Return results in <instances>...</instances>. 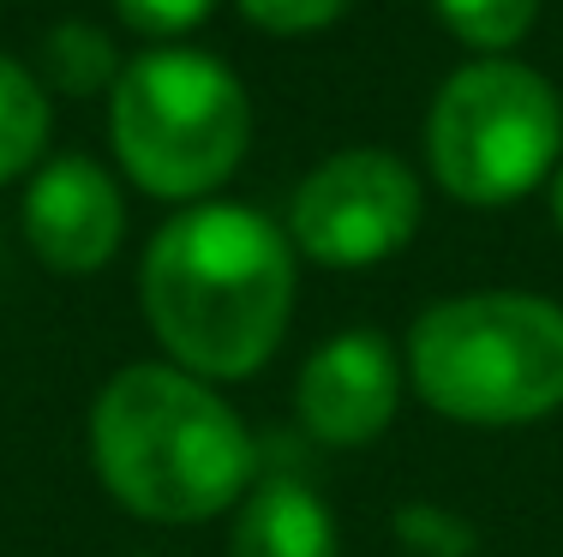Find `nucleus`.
I'll use <instances>...</instances> for the list:
<instances>
[{"label":"nucleus","mask_w":563,"mask_h":557,"mask_svg":"<svg viewBox=\"0 0 563 557\" xmlns=\"http://www.w3.org/2000/svg\"><path fill=\"white\" fill-rule=\"evenodd\" d=\"M139 300L180 371L252 378L294 312V241L252 204H192L156 229Z\"/></svg>","instance_id":"obj_1"},{"label":"nucleus","mask_w":563,"mask_h":557,"mask_svg":"<svg viewBox=\"0 0 563 557\" xmlns=\"http://www.w3.org/2000/svg\"><path fill=\"white\" fill-rule=\"evenodd\" d=\"M90 456L120 510L163 527L210 522L246 498L258 444L205 378L180 366H120L90 408Z\"/></svg>","instance_id":"obj_2"},{"label":"nucleus","mask_w":563,"mask_h":557,"mask_svg":"<svg viewBox=\"0 0 563 557\" xmlns=\"http://www.w3.org/2000/svg\"><path fill=\"white\" fill-rule=\"evenodd\" d=\"M408 378L455 426H528L563 408V307L540 294H455L413 318Z\"/></svg>","instance_id":"obj_3"},{"label":"nucleus","mask_w":563,"mask_h":557,"mask_svg":"<svg viewBox=\"0 0 563 557\" xmlns=\"http://www.w3.org/2000/svg\"><path fill=\"white\" fill-rule=\"evenodd\" d=\"M109 132L139 192L192 204L240 168L252 144V102L217 55L151 48L120 66L109 90Z\"/></svg>","instance_id":"obj_4"},{"label":"nucleus","mask_w":563,"mask_h":557,"mask_svg":"<svg viewBox=\"0 0 563 557\" xmlns=\"http://www.w3.org/2000/svg\"><path fill=\"white\" fill-rule=\"evenodd\" d=\"M432 180L462 204H516L563 163V102L533 66L486 55L444 78L426 114Z\"/></svg>","instance_id":"obj_5"},{"label":"nucleus","mask_w":563,"mask_h":557,"mask_svg":"<svg viewBox=\"0 0 563 557\" xmlns=\"http://www.w3.org/2000/svg\"><path fill=\"white\" fill-rule=\"evenodd\" d=\"M420 229V175L390 151H342L294 186L288 241L312 264L366 270L396 258Z\"/></svg>","instance_id":"obj_6"},{"label":"nucleus","mask_w":563,"mask_h":557,"mask_svg":"<svg viewBox=\"0 0 563 557\" xmlns=\"http://www.w3.org/2000/svg\"><path fill=\"white\" fill-rule=\"evenodd\" d=\"M24 241L55 276H90L126 241V198L90 156H55L24 186Z\"/></svg>","instance_id":"obj_7"},{"label":"nucleus","mask_w":563,"mask_h":557,"mask_svg":"<svg viewBox=\"0 0 563 557\" xmlns=\"http://www.w3.org/2000/svg\"><path fill=\"white\" fill-rule=\"evenodd\" d=\"M396 396H401V360L372 330H347V336L324 342L306 360L300 383H294L300 426L318 444H336V449L372 444L396 420Z\"/></svg>","instance_id":"obj_8"},{"label":"nucleus","mask_w":563,"mask_h":557,"mask_svg":"<svg viewBox=\"0 0 563 557\" xmlns=\"http://www.w3.org/2000/svg\"><path fill=\"white\" fill-rule=\"evenodd\" d=\"M228 557H342L336 515L306 480H264L240 498Z\"/></svg>","instance_id":"obj_9"},{"label":"nucleus","mask_w":563,"mask_h":557,"mask_svg":"<svg viewBox=\"0 0 563 557\" xmlns=\"http://www.w3.org/2000/svg\"><path fill=\"white\" fill-rule=\"evenodd\" d=\"M36 78H43V90L55 85L60 97H97V90H114L120 48H114L109 31H97V24L60 19L55 31L43 36V48H36Z\"/></svg>","instance_id":"obj_10"},{"label":"nucleus","mask_w":563,"mask_h":557,"mask_svg":"<svg viewBox=\"0 0 563 557\" xmlns=\"http://www.w3.org/2000/svg\"><path fill=\"white\" fill-rule=\"evenodd\" d=\"M48 144V90L31 66L0 55V186L31 175Z\"/></svg>","instance_id":"obj_11"},{"label":"nucleus","mask_w":563,"mask_h":557,"mask_svg":"<svg viewBox=\"0 0 563 557\" xmlns=\"http://www.w3.org/2000/svg\"><path fill=\"white\" fill-rule=\"evenodd\" d=\"M438 19L450 24L455 43L479 48V55H504L540 19V0H438Z\"/></svg>","instance_id":"obj_12"},{"label":"nucleus","mask_w":563,"mask_h":557,"mask_svg":"<svg viewBox=\"0 0 563 557\" xmlns=\"http://www.w3.org/2000/svg\"><path fill=\"white\" fill-rule=\"evenodd\" d=\"M396 534L408 552L420 557H467L474 552V527L462 522V515L438 510V503H408V510H396Z\"/></svg>","instance_id":"obj_13"},{"label":"nucleus","mask_w":563,"mask_h":557,"mask_svg":"<svg viewBox=\"0 0 563 557\" xmlns=\"http://www.w3.org/2000/svg\"><path fill=\"white\" fill-rule=\"evenodd\" d=\"M246 12V24H258L264 36H312L347 12V0H234Z\"/></svg>","instance_id":"obj_14"},{"label":"nucleus","mask_w":563,"mask_h":557,"mask_svg":"<svg viewBox=\"0 0 563 557\" xmlns=\"http://www.w3.org/2000/svg\"><path fill=\"white\" fill-rule=\"evenodd\" d=\"M120 24L139 36H151V43H174V36L198 31V24L217 12V0H114Z\"/></svg>","instance_id":"obj_15"},{"label":"nucleus","mask_w":563,"mask_h":557,"mask_svg":"<svg viewBox=\"0 0 563 557\" xmlns=\"http://www.w3.org/2000/svg\"><path fill=\"white\" fill-rule=\"evenodd\" d=\"M552 222H558V234H563V163H558V175H552Z\"/></svg>","instance_id":"obj_16"}]
</instances>
